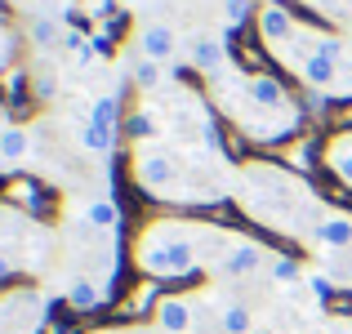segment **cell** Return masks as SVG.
<instances>
[{"mask_svg":"<svg viewBox=\"0 0 352 334\" xmlns=\"http://www.w3.org/2000/svg\"><path fill=\"white\" fill-rule=\"evenodd\" d=\"M263 263H267V254L254 245V241H232L228 254L214 263V272H223V276H254Z\"/></svg>","mask_w":352,"mask_h":334,"instance_id":"cell-3","label":"cell"},{"mask_svg":"<svg viewBox=\"0 0 352 334\" xmlns=\"http://www.w3.org/2000/svg\"><path fill=\"white\" fill-rule=\"evenodd\" d=\"M85 223L89 227H98V232H116L120 223H125V214H120V205L112 197H98V201H89L85 205Z\"/></svg>","mask_w":352,"mask_h":334,"instance_id":"cell-9","label":"cell"},{"mask_svg":"<svg viewBox=\"0 0 352 334\" xmlns=\"http://www.w3.org/2000/svg\"><path fill=\"white\" fill-rule=\"evenodd\" d=\"M258 32H263V41L267 45H276V49H285V45L299 36V27H294V18H290V9L285 5H263L258 9Z\"/></svg>","mask_w":352,"mask_h":334,"instance_id":"cell-4","label":"cell"},{"mask_svg":"<svg viewBox=\"0 0 352 334\" xmlns=\"http://www.w3.org/2000/svg\"><path fill=\"white\" fill-rule=\"evenodd\" d=\"M330 165H335V174L352 188V138H339V143L330 147Z\"/></svg>","mask_w":352,"mask_h":334,"instance_id":"cell-18","label":"cell"},{"mask_svg":"<svg viewBox=\"0 0 352 334\" xmlns=\"http://www.w3.org/2000/svg\"><path fill=\"white\" fill-rule=\"evenodd\" d=\"M27 36H32L36 49H50V45L63 41V23L58 18H32V23H27Z\"/></svg>","mask_w":352,"mask_h":334,"instance_id":"cell-15","label":"cell"},{"mask_svg":"<svg viewBox=\"0 0 352 334\" xmlns=\"http://www.w3.org/2000/svg\"><path fill=\"white\" fill-rule=\"evenodd\" d=\"M67 303H72L76 312H94L98 303H103V290H98L94 281H85V276H76V281L67 285Z\"/></svg>","mask_w":352,"mask_h":334,"instance_id":"cell-13","label":"cell"},{"mask_svg":"<svg viewBox=\"0 0 352 334\" xmlns=\"http://www.w3.org/2000/svg\"><path fill=\"white\" fill-rule=\"evenodd\" d=\"M312 241L321 249H352V219L348 214H321L312 227Z\"/></svg>","mask_w":352,"mask_h":334,"instance_id":"cell-6","label":"cell"},{"mask_svg":"<svg viewBox=\"0 0 352 334\" xmlns=\"http://www.w3.org/2000/svg\"><path fill=\"white\" fill-rule=\"evenodd\" d=\"M219 330L223 334H250L254 330V317H250L245 303H223L219 308Z\"/></svg>","mask_w":352,"mask_h":334,"instance_id":"cell-12","label":"cell"},{"mask_svg":"<svg viewBox=\"0 0 352 334\" xmlns=\"http://www.w3.org/2000/svg\"><path fill=\"white\" fill-rule=\"evenodd\" d=\"M134 85H138V89H156V85H161V63L138 58V63H134Z\"/></svg>","mask_w":352,"mask_h":334,"instance_id":"cell-19","label":"cell"},{"mask_svg":"<svg viewBox=\"0 0 352 334\" xmlns=\"http://www.w3.org/2000/svg\"><path fill=\"white\" fill-rule=\"evenodd\" d=\"M138 49H143V58L165 63V58H174V49H179V36H174L170 23H147L143 32H138Z\"/></svg>","mask_w":352,"mask_h":334,"instance_id":"cell-5","label":"cell"},{"mask_svg":"<svg viewBox=\"0 0 352 334\" xmlns=\"http://www.w3.org/2000/svg\"><path fill=\"white\" fill-rule=\"evenodd\" d=\"M156 326H161L165 334L192 330V303H183V299H161V303H156Z\"/></svg>","mask_w":352,"mask_h":334,"instance_id":"cell-8","label":"cell"},{"mask_svg":"<svg viewBox=\"0 0 352 334\" xmlns=\"http://www.w3.org/2000/svg\"><path fill=\"white\" fill-rule=\"evenodd\" d=\"M89 120H94V125H103V129H116V120H120V103H116V94H98V98H94V107H89Z\"/></svg>","mask_w":352,"mask_h":334,"instance_id":"cell-16","label":"cell"},{"mask_svg":"<svg viewBox=\"0 0 352 334\" xmlns=\"http://www.w3.org/2000/svg\"><path fill=\"white\" fill-rule=\"evenodd\" d=\"M335 94H344V98H352V67H344V76H339Z\"/></svg>","mask_w":352,"mask_h":334,"instance_id":"cell-24","label":"cell"},{"mask_svg":"<svg viewBox=\"0 0 352 334\" xmlns=\"http://www.w3.org/2000/svg\"><path fill=\"white\" fill-rule=\"evenodd\" d=\"M9 129V107H5V98H0V134Z\"/></svg>","mask_w":352,"mask_h":334,"instance_id":"cell-26","label":"cell"},{"mask_svg":"<svg viewBox=\"0 0 352 334\" xmlns=\"http://www.w3.org/2000/svg\"><path fill=\"white\" fill-rule=\"evenodd\" d=\"M134 258H138V267L152 272V276H188V272H197V245H192L188 236H179L174 227L143 232Z\"/></svg>","mask_w":352,"mask_h":334,"instance_id":"cell-1","label":"cell"},{"mask_svg":"<svg viewBox=\"0 0 352 334\" xmlns=\"http://www.w3.org/2000/svg\"><path fill=\"white\" fill-rule=\"evenodd\" d=\"M276 5H303V0H276Z\"/></svg>","mask_w":352,"mask_h":334,"instance_id":"cell-27","label":"cell"},{"mask_svg":"<svg viewBox=\"0 0 352 334\" xmlns=\"http://www.w3.org/2000/svg\"><path fill=\"white\" fill-rule=\"evenodd\" d=\"M245 94H250V103L263 107V111H281L285 107V89H281V80H276V76H250Z\"/></svg>","mask_w":352,"mask_h":334,"instance_id":"cell-7","label":"cell"},{"mask_svg":"<svg viewBox=\"0 0 352 334\" xmlns=\"http://www.w3.org/2000/svg\"><path fill=\"white\" fill-rule=\"evenodd\" d=\"M58 94V76H54V71H41V76H36V98H54Z\"/></svg>","mask_w":352,"mask_h":334,"instance_id":"cell-22","label":"cell"},{"mask_svg":"<svg viewBox=\"0 0 352 334\" xmlns=\"http://www.w3.org/2000/svg\"><path fill=\"white\" fill-rule=\"evenodd\" d=\"M267 272H272L276 285H294V281L303 276V267L294 263V258H272V263H267Z\"/></svg>","mask_w":352,"mask_h":334,"instance_id":"cell-20","label":"cell"},{"mask_svg":"<svg viewBox=\"0 0 352 334\" xmlns=\"http://www.w3.org/2000/svg\"><path fill=\"white\" fill-rule=\"evenodd\" d=\"M80 147L94 152V156H112L116 152V129H103V125H94V120H85V125H80Z\"/></svg>","mask_w":352,"mask_h":334,"instance_id":"cell-10","label":"cell"},{"mask_svg":"<svg viewBox=\"0 0 352 334\" xmlns=\"http://www.w3.org/2000/svg\"><path fill=\"white\" fill-rule=\"evenodd\" d=\"M134 179L143 192H170L174 179H179V165H174L170 152H161V147H138L134 152Z\"/></svg>","mask_w":352,"mask_h":334,"instance_id":"cell-2","label":"cell"},{"mask_svg":"<svg viewBox=\"0 0 352 334\" xmlns=\"http://www.w3.org/2000/svg\"><path fill=\"white\" fill-rule=\"evenodd\" d=\"M9 272H14V263H9V258L0 254V281H9Z\"/></svg>","mask_w":352,"mask_h":334,"instance_id":"cell-25","label":"cell"},{"mask_svg":"<svg viewBox=\"0 0 352 334\" xmlns=\"http://www.w3.org/2000/svg\"><path fill=\"white\" fill-rule=\"evenodd\" d=\"M223 14H228V27H241V23L250 18V0H228Z\"/></svg>","mask_w":352,"mask_h":334,"instance_id":"cell-21","label":"cell"},{"mask_svg":"<svg viewBox=\"0 0 352 334\" xmlns=\"http://www.w3.org/2000/svg\"><path fill=\"white\" fill-rule=\"evenodd\" d=\"M223 45L214 41V36H197V41H192V63H197L201 71H219L223 67Z\"/></svg>","mask_w":352,"mask_h":334,"instance_id":"cell-11","label":"cell"},{"mask_svg":"<svg viewBox=\"0 0 352 334\" xmlns=\"http://www.w3.org/2000/svg\"><path fill=\"white\" fill-rule=\"evenodd\" d=\"M5 170H9V161H5V156H0V174H5Z\"/></svg>","mask_w":352,"mask_h":334,"instance_id":"cell-28","label":"cell"},{"mask_svg":"<svg viewBox=\"0 0 352 334\" xmlns=\"http://www.w3.org/2000/svg\"><path fill=\"white\" fill-rule=\"evenodd\" d=\"M27 152H32V134H27L23 125H9L5 134H0V156L14 165V161H23Z\"/></svg>","mask_w":352,"mask_h":334,"instance_id":"cell-14","label":"cell"},{"mask_svg":"<svg viewBox=\"0 0 352 334\" xmlns=\"http://www.w3.org/2000/svg\"><path fill=\"white\" fill-rule=\"evenodd\" d=\"M125 134H129V138H134V143H138V147H143V143H147V138H152V134H156V116H152V111H134V116H129V120H125Z\"/></svg>","mask_w":352,"mask_h":334,"instance_id":"cell-17","label":"cell"},{"mask_svg":"<svg viewBox=\"0 0 352 334\" xmlns=\"http://www.w3.org/2000/svg\"><path fill=\"white\" fill-rule=\"evenodd\" d=\"M134 334H138V330H134Z\"/></svg>","mask_w":352,"mask_h":334,"instance_id":"cell-30","label":"cell"},{"mask_svg":"<svg viewBox=\"0 0 352 334\" xmlns=\"http://www.w3.org/2000/svg\"><path fill=\"white\" fill-rule=\"evenodd\" d=\"M18 5H32V0H18Z\"/></svg>","mask_w":352,"mask_h":334,"instance_id":"cell-29","label":"cell"},{"mask_svg":"<svg viewBox=\"0 0 352 334\" xmlns=\"http://www.w3.org/2000/svg\"><path fill=\"white\" fill-rule=\"evenodd\" d=\"M308 290L317 294V299H330V294H335V281H330V276H321V272H312L308 276Z\"/></svg>","mask_w":352,"mask_h":334,"instance_id":"cell-23","label":"cell"}]
</instances>
